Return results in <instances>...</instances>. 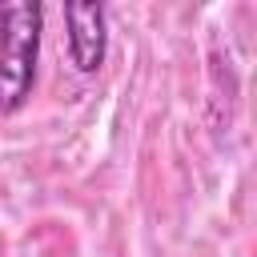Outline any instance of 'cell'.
Segmentation results:
<instances>
[{"instance_id":"1","label":"cell","mask_w":257,"mask_h":257,"mask_svg":"<svg viewBox=\"0 0 257 257\" xmlns=\"http://www.w3.org/2000/svg\"><path fill=\"white\" fill-rule=\"evenodd\" d=\"M40 4L0 8V112H16L32 96L40 60Z\"/></svg>"},{"instance_id":"2","label":"cell","mask_w":257,"mask_h":257,"mask_svg":"<svg viewBox=\"0 0 257 257\" xmlns=\"http://www.w3.org/2000/svg\"><path fill=\"white\" fill-rule=\"evenodd\" d=\"M64 24H68V60L76 72L92 76L100 64H104V52H108V20H104V8L92 4V0H72L64 4Z\"/></svg>"}]
</instances>
